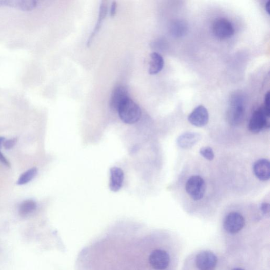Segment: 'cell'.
Returning a JSON list of instances; mask_svg holds the SVG:
<instances>
[{
  "mask_svg": "<svg viewBox=\"0 0 270 270\" xmlns=\"http://www.w3.org/2000/svg\"><path fill=\"white\" fill-rule=\"evenodd\" d=\"M245 219L243 216L237 212H231L224 220V229L230 234H236L243 229Z\"/></svg>",
  "mask_w": 270,
  "mask_h": 270,
  "instance_id": "cell-5",
  "label": "cell"
},
{
  "mask_svg": "<svg viewBox=\"0 0 270 270\" xmlns=\"http://www.w3.org/2000/svg\"><path fill=\"white\" fill-rule=\"evenodd\" d=\"M107 13H108V4H107V1H103L100 6V9H99L97 23L94 28L93 32H92L90 35L88 41V46L91 44L92 41H93L97 33L100 30L103 21L106 18Z\"/></svg>",
  "mask_w": 270,
  "mask_h": 270,
  "instance_id": "cell-14",
  "label": "cell"
},
{
  "mask_svg": "<svg viewBox=\"0 0 270 270\" xmlns=\"http://www.w3.org/2000/svg\"><path fill=\"white\" fill-rule=\"evenodd\" d=\"M117 112L121 120L127 124L137 123L141 115L140 107L130 97L120 105Z\"/></svg>",
  "mask_w": 270,
  "mask_h": 270,
  "instance_id": "cell-2",
  "label": "cell"
},
{
  "mask_svg": "<svg viewBox=\"0 0 270 270\" xmlns=\"http://www.w3.org/2000/svg\"><path fill=\"white\" fill-rule=\"evenodd\" d=\"M270 116L265 111L263 107L255 110L252 113L248 125V129L254 134L261 132L262 130L269 129Z\"/></svg>",
  "mask_w": 270,
  "mask_h": 270,
  "instance_id": "cell-3",
  "label": "cell"
},
{
  "mask_svg": "<svg viewBox=\"0 0 270 270\" xmlns=\"http://www.w3.org/2000/svg\"><path fill=\"white\" fill-rule=\"evenodd\" d=\"M149 262H150L151 267L154 269L156 270H164L169 265V255L164 250H155L150 255Z\"/></svg>",
  "mask_w": 270,
  "mask_h": 270,
  "instance_id": "cell-8",
  "label": "cell"
},
{
  "mask_svg": "<svg viewBox=\"0 0 270 270\" xmlns=\"http://www.w3.org/2000/svg\"><path fill=\"white\" fill-rule=\"evenodd\" d=\"M189 29L186 22L181 20L173 21L170 26V32L176 38H181L186 35Z\"/></svg>",
  "mask_w": 270,
  "mask_h": 270,
  "instance_id": "cell-16",
  "label": "cell"
},
{
  "mask_svg": "<svg viewBox=\"0 0 270 270\" xmlns=\"http://www.w3.org/2000/svg\"><path fill=\"white\" fill-rule=\"evenodd\" d=\"M235 30L229 21L220 19L213 25V32L215 36L220 39L230 38L234 34Z\"/></svg>",
  "mask_w": 270,
  "mask_h": 270,
  "instance_id": "cell-6",
  "label": "cell"
},
{
  "mask_svg": "<svg viewBox=\"0 0 270 270\" xmlns=\"http://www.w3.org/2000/svg\"><path fill=\"white\" fill-rule=\"evenodd\" d=\"M200 154L209 161H212L215 158V154L212 149L210 147H202L200 151Z\"/></svg>",
  "mask_w": 270,
  "mask_h": 270,
  "instance_id": "cell-19",
  "label": "cell"
},
{
  "mask_svg": "<svg viewBox=\"0 0 270 270\" xmlns=\"http://www.w3.org/2000/svg\"><path fill=\"white\" fill-rule=\"evenodd\" d=\"M117 8V3L115 1H113L110 8V16L111 17H114L116 15V11Z\"/></svg>",
  "mask_w": 270,
  "mask_h": 270,
  "instance_id": "cell-24",
  "label": "cell"
},
{
  "mask_svg": "<svg viewBox=\"0 0 270 270\" xmlns=\"http://www.w3.org/2000/svg\"><path fill=\"white\" fill-rule=\"evenodd\" d=\"M270 2L269 1H268V2L266 4L265 8L266 11L268 13V15L270 14Z\"/></svg>",
  "mask_w": 270,
  "mask_h": 270,
  "instance_id": "cell-26",
  "label": "cell"
},
{
  "mask_svg": "<svg viewBox=\"0 0 270 270\" xmlns=\"http://www.w3.org/2000/svg\"><path fill=\"white\" fill-rule=\"evenodd\" d=\"M270 92L268 91L267 92L265 97V101H264V106H263V108H264L265 111L267 113V114L270 116Z\"/></svg>",
  "mask_w": 270,
  "mask_h": 270,
  "instance_id": "cell-21",
  "label": "cell"
},
{
  "mask_svg": "<svg viewBox=\"0 0 270 270\" xmlns=\"http://www.w3.org/2000/svg\"><path fill=\"white\" fill-rule=\"evenodd\" d=\"M209 115L207 108L203 106L197 107L191 112L188 119L189 122L195 126L201 127L207 125L209 122Z\"/></svg>",
  "mask_w": 270,
  "mask_h": 270,
  "instance_id": "cell-9",
  "label": "cell"
},
{
  "mask_svg": "<svg viewBox=\"0 0 270 270\" xmlns=\"http://www.w3.org/2000/svg\"><path fill=\"white\" fill-rule=\"evenodd\" d=\"M186 189L188 194L193 200H200L205 193L206 184L201 176H192L187 181Z\"/></svg>",
  "mask_w": 270,
  "mask_h": 270,
  "instance_id": "cell-4",
  "label": "cell"
},
{
  "mask_svg": "<svg viewBox=\"0 0 270 270\" xmlns=\"http://www.w3.org/2000/svg\"><path fill=\"white\" fill-rule=\"evenodd\" d=\"M129 98V92L127 88L122 85H120L113 90L110 100V106L111 109L117 111L121 104L126 99Z\"/></svg>",
  "mask_w": 270,
  "mask_h": 270,
  "instance_id": "cell-10",
  "label": "cell"
},
{
  "mask_svg": "<svg viewBox=\"0 0 270 270\" xmlns=\"http://www.w3.org/2000/svg\"><path fill=\"white\" fill-rule=\"evenodd\" d=\"M110 179L109 188L111 190L116 192L122 188L124 173L123 170L117 167H113L110 169Z\"/></svg>",
  "mask_w": 270,
  "mask_h": 270,
  "instance_id": "cell-13",
  "label": "cell"
},
{
  "mask_svg": "<svg viewBox=\"0 0 270 270\" xmlns=\"http://www.w3.org/2000/svg\"><path fill=\"white\" fill-rule=\"evenodd\" d=\"M10 6V0H0V7Z\"/></svg>",
  "mask_w": 270,
  "mask_h": 270,
  "instance_id": "cell-25",
  "label": "cell"
},
{
  "mask_svg": "<svg viewBox=\"0 0 270 270\" xmlns=\"http://www.w3.org/2000/svg\"><path fill=\"white\" fill-rule=\"evenodd\" d=\"M37 208V204L34 201L31 200H26L20 205L19 214L21 217H27L36 210Z\"/></svg>",
  "mask_w": 270,
  "mask_h": 270,
  "instance_id": "cell-17",
  "label": "cell"
},
{
  "mask_svg": "<svg viewBox=\"0 0 270 270\" xmlns=\"http://www.w3.org/2000/svg\"><path fill=\"white\" fill-rule=\"evenodd\" d=\"M232 270H244L241 268H235L233 269Z\"/></svg>",
  "mask_w": 270,
  "mask_h": 270,
  "instance_id": "cell-28",
  "label": "cell"
},
{
  "mask_svg": "<svg viewBox=\"0 0 270 270\" xmlns=\"http://www.w3.org/2000/svg\"><path fill=\"white\" fill-rule=\"evenodd\" d=\"M261 211L266 216H269L270 214V204L269 203H264L261 205Z\"/></svg>",
  "mask_w": 270,
  "mask_h": 270,
  "instance_id": "cell-22",
  "label": "cell"
},
{
  "mask_svg": "<svg viewBox=\"0 0 270 270\" xmlns=\"http://www.w3.org/2000/svg\"><path fill=\"white\" fill-rule=\"evenodd\" d=\"M5 139L4 137L0 136V148H1L2 146H3Z\"/></svg>",
  "mask_w": 270,
  "mask_h": 270,
  "instance_id": "cell-27",
  "label": "cell"
},
{
  "mask_svg": "<svg viewBox=\"0 0 270 270\" xmlns=\"http://www.w3.org/2000/svg\"><path fill=\"white\" fill-rule=\"evenodd\" d=\"M0 162L6 167H10L11 165L9 162L5 158L1 151H0Z\"/></svg>",
  "mask_w": 270,
  "mask_h": 270,
  "instance_id": "cell-23",
  "label": "cell"
},
{
  "mask_svg": "<svg viewBox=\"0 0 270 270\" xmlns=\"http://www.w3.org/2000/svg\"><path fill=\"white\" fill-rule=\"evenodd\" d=\"M202 138L200 134L193 132L184 133L177 139V144L183 149H189L194 146Z\"/></svg>",
  "mask_w": 270,
  "mask_h": 270,
  "instance_id": "cell-12",
  "label": "cell"
},
{
  "mask_svg": "<svg viewBox=\"0 0 270 270\" xmlns=\"http://www.w3.org/2000/svg\"><path fill=\"white\" fill-rule=\"evenodd\" d=\"M217 261V258L214 253L209 251H204L197 254L196 265L200 270H215Z\"/></svg>",
  "mask_w": 270,
  "mask_h": 270,
  "instance_id": "cell-7",
  "label": "cell"
},
{
  "mask_svg": "<svg viewBox=\"0 0 270 270\" xmlns=\"http://www.w3.org/2000/svg\"><path fill=\"white\" fill-rule=\"evenodd\" d=\"M18 139L13 138L8 140H5L3 144V146L7 150H11L17 143Z\"/></svg>",
  "mask_w": 270,
  "mask_h": 270,
  "instance_id": "cell-20",
  "label": "cell"
},
{
  "mask_svg": "<svg viewBox=\"0 0 270 270\" xmlns=\"http://www.w3.org/2000/svg\"><path fill=\"white\" fill-rule=\"evenodd\" d=\"M164 66V59L160 54L157 53H153L151 54L149 74L152 75L159 74L161 72Z\"/></svg>",
  "mask_w": 270,
  "mask_h": 270,
  "instance_id": "cell-15",
  "label": "cell"
},
{
  "mask_svg": "<svg viewBox=\"0 0 270 270\" xmlns=\"http://www.w3.org/2000/svg\"><path fill=\"white\" fill-rule=\"evenodd\" d=\"M253 172L260 181H266L270 179V162L266 159H261L255 162L253 165Z\"/></svg>",
  "mask_w": 270,
  "mask_h": 270,
  "instance_id": "cell-11",
  "label": "cell"
},
{
  "mask_svg": "<svg viewBox=\"0 0 270 270\" xmlns=\"http://www.w3.org/2000/svg\"><path fill=\"white\" fill-rule=\"evenodd\" d=\"M244 99L243 95L235 94L230 99V106L227 112V119L232 126L240 125L244 118Z\"/></svg>",
  "mask_w": 270,
  "mask_h": 270,
  "instance_id": "cell-1",
  "label": "cell"
},
{
  "mask_svg": "<svg viewBox=\"0 0 270 270\" xmlns=\"http://www.w3.org/2000/svg\"><path fill=\"white\" fill-rule=\"evenodd\" d=\"M37 168L35 167L31 168L21 175L17 182V184L19 186H24V185L31 182L37 176Z\"/></svg>",
  "mask_w": 270,
  "mask_h": 270,
  "instance_id": "cell-18",
  "label": "cell"
}]
</instances>
